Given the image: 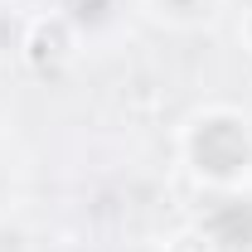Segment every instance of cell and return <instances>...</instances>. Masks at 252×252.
Wrapping results in <instances>:
<instances>
[{
	"instance_id": "cell-1",
	"label": "cell",
	"mask_w": 252,
	"mask_h": 252,
	"mask_svg": "<svg viewBox=\"0 0 252 252\" xmlns=\"http://www.w3.org/2000/svg\"><path fill=\"white\" fill-rule=\"evenodd\" d=\"M189 160H194V170L209 175V180H233L238 170H248V160H252L248 126L233 122V117H209V122H199L194 136H189Z\"/></svg>"
},
{
	"instance_id": "cell-2",
	"label": "cell",
	"mask_w": 252,
	"mask_h": 252,
	"mask_svg": "<svg viewBox=\"0 0 252 252\" xmlns=\"http://www.w3.org/2000/svg\"><path fill=\"white\" fill-rule=\"evenodd\" d=\"M204 238L219 243L223 252H248L252 248V204L243 199H223L204 214Z\"/></svg>"
},
{
	"instance_id": "cell-3",
	"label": "cell",
	"mask_w": 252,
	"mask_h": 252,
	"mask_svg": "<svg viewBox=\"0 0 252 252\" xmlns=\"http://www.w3.org/2000/svg\"><path fill=\"white\" fill-rule=\"evenodd\" d=\"M68 54H73V39H68V25H63V20H49V25H39V30L30 34V63L39 73L63 68Z\"/></svg>"
},
{
	"instance_id": "cell-4",
	"label": "cell",
	"mask_w": 252,
	"mask_h": 252,
	"mask_svg": "<svg viewBox=\"0 0 252 252\" xmlns=\"http://www.w3.org/2000/svg\"><path fill=\"white\" fill-rule=\"evenodd\" d=\"M248 34H252V25H248Z\"/></svg>"
}]
</instances>
